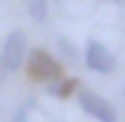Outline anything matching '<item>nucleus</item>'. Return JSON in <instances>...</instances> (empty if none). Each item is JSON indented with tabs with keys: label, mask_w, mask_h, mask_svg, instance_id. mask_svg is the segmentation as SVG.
I'll list each match as a JSON object with an SVG mask.
<instances>
[{
	"label": "nucleus",
	"mask_w": 125,
	"mask_h": 122,
	"mask_svg": "<svg viewBox=\"0 0 125 122\" xmlns=\"http://www.w3.org/2000/svg\"><path fill=\"white\" fill-rule=\"evenodd\" d=\"M0 61H3L6 73H15V70L23 67V61H26V38H23V32H12L6 38L3 52H0Z\"/></svg>",
	"instance_id": "f257e3e1"
},
{
	"label": "nucleus",
	"mask_w": 125,
	"mask_h": 122,
	"mask_svg": "<svg viewBox=\"0 0 125 122\" xmlns=\"http://www.w3.org/2000/svg\"><path fill=\"white\" fill-rule=\"evenodd\" d=\"M58 73H61V67H58V61L50 52L32 50V55H29V76L32 79H38V81H55Z\"/></svg>",
	"instance_id": "f03ea898"
},
{
	"label": "nucleus",
	"mask_w": 125,
	"mask_h": 122,
	"mask_svg": "<svg viewBox=\"0 0 125 122\" xmlns=\"http://www.w3.org/2000/svg\"><path fill=\"white\" fill-rule=\"evenodd\" d=\"M79 105L99 122H116V111L111 108V102H105L102 96H96L90 90H79Z\"/></svg>",
	"instance_id": "7ed1b4c3"
},
{
	"label": "nucleus",
	"mask_w": 125,
	"mask_h": 122,
	"mask_svg": "<svg viewBox=\"0 0 125 122\" xmlns=\"http://www.w3.org/2000/svg\"><path fill=\"white\" fill-rule=\"evenodd\" d=\"M84 61H87V67H90L93 73H111V70H114V55H111L99 41H90V44H87Z\"/></svg>",
	"instance_id": "20e7f679"
},
{
	"label": "nucleus",
	"mask_w": 125,
	"mask_h": 122,
	"mask_svg": "<svg viewBox=\"0 0 125 122\" xmlns=\"http://www.w3.org/2000/svg\"><path fill=\"white\" fill-rule=\"evenodd\" d=\"M26 9H29L35 23H44L47 20V0H26Z\"/></svg>",
	"instance_id": "39448f33"
},
{
	"label": "nucleus",
	"mask_w": 125,
	"mask_h": 122,
	"mask_svg": "<svg viewBox=\"0 0 125 122\" xmlns=\"http://www.w3.org/2000/svg\"><path fill=\"white\" fill-rule=\"evenodd\" d=\"M29 108H32V102H26L21 111H18V116H15V122H26V113H29Z\"/></svg>",
	"instance_id": "423d86ee"
},
{
	"label": "nucleus",
	"mask_w": 125,
	"mask_h": 122,
	"mask_svg": "<svg viewBox=\"0 0 125 122\" xmlns=\"http://www.w3.org/2000/svg\"><path fill=\"white\" fill-rule=\"evenodd\" d=\"M61 50H64V52H67V55H70V58H76V50H73V47H70V44H67L64 38H61Z\"/></svg>",
	"instance_id": "0eeeda50"
},
{
	"label": "nucleus",
	"mask_w": 125,
	"mask_h": 122,
	"mask_svg": "<svg viewBox=\"0 0 125 122\" xmlns=\"http://www.w3.org/2000/svg\"><path fill=\"white\" fill-rule=\"evenodd\" d=\"M3 76H6V67H3V61H0V81H3Z\"/></svg>",
	"instance_id": "6e6552de"
},
{
	"label": "nucleus",
	"mask_w": 125,
	"mask_h": 122,
	"mask_svg": "<svg viewBox=\"0 0 125 122\" xmlns=\"http://www.w3.org/2000/svg\"><path fill=\"white\" fill-rule=\"evenodd\" d=\"M114 3H119V0H114Z\"/></svg>",
	"instance_id": "1a4fd4ad"
}]
</instances>
